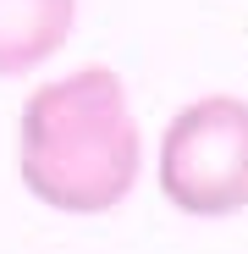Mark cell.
<instances>
[{
	"label": "cell",
	"instance_id": "cell-2",
	"mask_svg": "<svg viewBox=\"0 0 248 254\" xmlns=\"http://www.w3.org/2000/svg\"><path fill=\"white\" fill-rule=\"evenodd\" d=\"M154 177L171 210L193 221H226L248 210V100L198 94L160 133Z\"/></svg>",
	"mask_w": 248,
	"mask_h": 254
},
{
	"label": "cell",
	"instance_id": "cell-1",
	"mask_svg": "<svg viewBox=\"0 0 248 254\" xmlns=\"http://www.w3.org/2000/svg\"><path fill=\"white\" fill-rule=\"evenodd\" d=\"M144 127L116 66H72L17 111V177L55 216H110L138 188Z\"/></svg>",
	"mask_w": 248,
	"mask_h": 254
},
{
	"label": "cell",
	"instance_id": "cell-3",
	"mask_svg": "<svg viewBox=\"0 0 248 254\" xmlns=\"http://www.w3.org/2000/svg\"><path fill=\"white\" fill-rule=\"evenodd\" d=\"M77 0H0V77H28L72 39Z\"/></svg>",
	"mask_w": 248,
	"mask_h": 254
}]
</instances>
